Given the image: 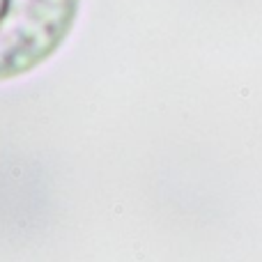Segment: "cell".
Segmentation results:
<instances>
[{
  "label": "cell",
  "instance_id": "obj_1",
  "mask_svg": "<svg viewBox=\"0 0 262 262\" xmlns=\"http://www.w3.org/2000/svg\"><path fill=\"white\" fill-rule=\"evenodd\" d=\"M81 0H0V83L44 64L72 32Z\"/></svg>",
  "mask_w": 262,
  "mask_h": 262
}]
</instances>
